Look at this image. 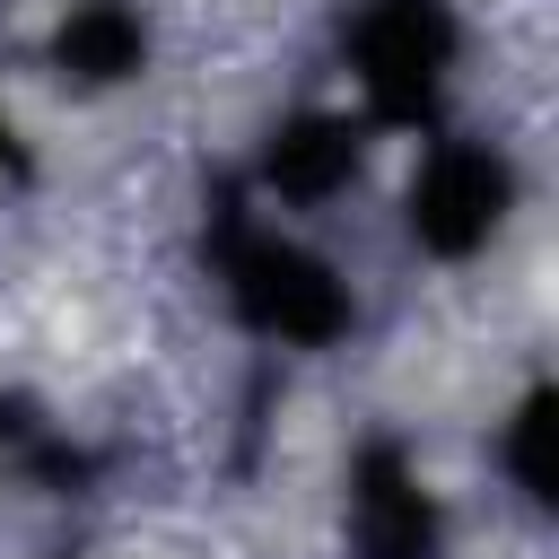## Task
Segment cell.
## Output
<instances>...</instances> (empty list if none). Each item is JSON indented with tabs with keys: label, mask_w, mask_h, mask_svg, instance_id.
<instances>
[{
	"label": "cell",
	"mask_w": 559,
	"mask_h": 559,
	"mask_svg": "<svg viewBox=\"0 0 559 559\" xmlns=\"http://www.w3.org/2000/svg\"><path fill=\"white\" fill-rule=\"evenodd\" d=\"M201 245H210V262H218V280H227V297H236V314H245L253 332H271V341H332V332L349 323L341 280H332L314 253H297V245H280V236H253L236 192L210 201V236H201Z\"/></svg>",
	"instance_id": "6da1fadb"
},
{
	"label": "cell",
	"mask_w": 559,
	"mask_h": 559,
	"mask_svg": "<svg viewBox=\"0 0 559 559\" xmlns=\"http://www.w3.org/2000/svg\"><path fill=\"white\" fill-rule=\"evenodd\" d=\"M349 61L367 79L376 122H419L437 96V70L454 61V17L445 0H367L349 26Z\"/></svg>",
	"instance_id": "7a4b0ae2"
},
{
	"label": "cell",
	"mask_w": 559,
	"mask_h": 559,
	"mask_svg": "<svg viewBox=\"0 0 559 559\" xmlns=\"http://www.w3.org/2000/svg\"><path fill=\"white\" fill-rule=\"evenodd\" d=\"M498 218H507V166L489 148H472V140H445L411 183V236L454 262V253L489 245Z\"/></svg>",
	"instance_id": "3957f363"
},
{
	"label": "cell",
	"mask_w": 559,
	"mask_h": 559,
	"mask_svg": "<svg viewBox=\"0 0 559 559\" xmlns=\"http://www.w3.org/2000/svg\"><path fill=\"white\" fill-rule=\"evenodd\" d=\"M358 559H437V515L393 445L358 454Z\"/></svg>",
	"instance_id": "277c9868"
},
{
	"label": "cell",
	"mask_w": 559,
	"mask_h": 559,
	"mask_svg": "<svg viewBox=\"0 0 559 559\" xmlns=\"http://www.w3.org/2000/svg\"><path fill=\"white\" fill-rule=\"evenodd\" d=\"M349 175H358V122H341V114H297L262 157V183L288 201H323Z\"/></svg>",
	"instance_id": "5b68a950"
},
{
	"label": "cell",
	"mask_w": 559,
	"mask_h": 559,
	"mask_svg": "<svg viewBox=\"0 0 559 559\" xmlns=\"http://www.w3.org/2000/svg\"><path fill=\"white\" fill-rule=\"evenodd\" d=\"M140 52H148V35H140V17H131L122 0H87V9H70L61 35H52V61H61L70 79H87V87L131 79Z\"/></svg>",
	"instance_id": "8992f818"
},
{
	"label": "cell",
	"mask_w": 559,
	"mask_h": 559,
	"mask_svg": "<svg viewBox=\"0 0 559 559\" xmlns=\"http://www.w3.org/2000/svg\"><path fill=\"white\" fill-rule=\"evenodd\" d=\"M550 393H524V411H515V437H507V463H515V480H524V498L533 507H550L559 489H550Z\"/></svg>",
	"instance_id": "52a82bcc"
},
{
	"label": "cell",
	"mask_w": 559,
	"mask_h": 559,
	"mask_svg": "<svg viewBox=\"0 0 559 559\" xmlns=\"http://www.w3.org/2000/svg\"><path fill=\"white\" fill-rule=\"evenodd\" d=\"M0 157H17V148H9V122H0Z\"/></svg>",
	"instance_id": "ba28073f"
}]
</instances>
